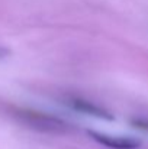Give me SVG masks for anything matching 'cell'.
I'll list each match as a JSON object with an SVG mask.
<instances>
[{"label": "cell", "mask_w": 148, "mask_h": 149, "mask_svg": "<svg viewBox=\"0 0 148 149\" xmlns=\"http://www.w3.org/2000/svg\"><path fill=\"white\" fill-rule=\"evenodd\" d=\"M12 114L22 123L28 125L32 129H36L39 132H48V133H64L68 130V123H65L61 117L52 116L45 111H39L35 109L28 107H12Z\"/></svg>", "instance_id": "obj_1"}, {"label": "cell", "mask_w": 148, "mask_h": 149, "mask_svg": "<svg viewBox=\"0 0 148 149\" xmlns=\"http://www.w3.org/2000/svg\"><path fill=\"white\" fill-rule=\"evenodd\" d=\"M65 103L76 111H81L84 114H89V116H93L97 119H103V120H113V116L107 110H105L103 107H100L92 101L79 99V97H70V99L65 100Z\"/></svg>", "instance_id": "obj_2"}, {"label": "cell", "mask_w": 148, "mask_h": 149, "mask_svg": "<svg viewBox=\"0 0 148 149\" xmlns=\"http://www.w3.org/2000/svg\"><path fill=\"white\" fill-rule=\"evenodd\" d=\"M89 135L96 142L112 149H138L140 148V142L135 141V139L109 136V135H103V133H97V132H89Z\"/></svg>", "instance_id": "obj_3"}, {"label": "cell", "mask_w": 148, "mask_h": 149, "mask_svg": "<svg viewBox=\"0 0 148 149\" xmlns=\"http://www.w3.org/2000/svg\"><path fill=\"white\" fill-rule=\"evenodd\" d=\"M131 125L142 132H147L148 133V120L147 119H132L131 120Z\"/></svg>", "instance_id": "obj_4"}, {"label": "cell", "mask_w": 148, "mask_h": 149, "mask_svg": "<svg viewBox=\"0 0 148 149\" xmlns=\"http://www.w3.org/2000/svg\"><path fill=\"white\" fill-rule=\"evenodd\" d=\"M6 55H7V51L0 47V58H3V56H6Z\"/></svg>", "instance_id": "obj_5"}]
</instances>
